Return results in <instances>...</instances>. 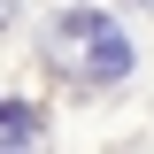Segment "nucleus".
Returning a JSON list of instances; mask_svg holds the SVG:
<instances>
[{"label":"nucleus","instance_id":"f03ea898","mask_svg":"<svg viewBox=\"0 0 154 154\" xmlns=\"http://www.w3.org/2000/svg\"><path fill=\"white\" fill-rule=\"evenodd\" d=\"M23 139H38V108L31 100H8L0 108V146H23Z\"/></svg>","mask_w":154,"mask_h":154},{"label":"nucleus","instance_id":"20e7f679","mask_svg":"<svg viewBox=\"0 0 154 154\" xmlns=\"http://www.w3.org/2000/svg\"><path fill=\"white\" fill-rule=\"evenodd\" d=\"M139 8H154V0H139Z\"/></svg>","mask_w":154,"mask_h":154},{"label":"nucleus","instance_id":"f257e3e1","mask_svg":"<svg viewBox=\"0 0 154 154\" xmlns=\"http://www.w3.org/2000/svg\"><path fill=\"white\" fill-rule=\"evenodd\" d=\"M46 62L85 85H116V77H131V38L116 31L100 8H69V16L46 23Z\"/></svg>","mask_w":154,"mask_h":154},{"label":"nucleus","instance_id":"7ed1b4c3","mask_svg":"<svg viewBox=\"0 0 154 154\" xmlns=\"http://www.w3.org/2000/svg\"><path fill=\"white\" fill-rule=\"evenodd\" d=\"M16 8H23V0H0V23H8V16H16Z\"/></svg>","mask_w":154,"mask_h":154}]
</instances>
